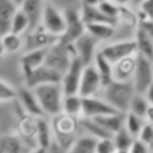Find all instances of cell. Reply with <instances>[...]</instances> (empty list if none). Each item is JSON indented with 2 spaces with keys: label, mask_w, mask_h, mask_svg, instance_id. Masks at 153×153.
Returning a JSON list of instances; mask_svg holds the SVG:
<instances>
[{
  "label": "cell",
  "mask_w": 153,
  "mask_h": 153,
  "mask_svg": "<svg viewBox=\"0 0 153 153\" xmlns=\"http://www.w3.org/2000/svg\"><path fill=\"white\" fill-rule=\"evenodd\" d=\"M81 118L71 116L68 114L61 112L50 120L54 141H56L65 149H69L73 142L79 136V129L81 127Z\"/></svg>",
  "instance_id": "1"
},
{
  "label": "cell",
  "mask_w": 153,
  "mask_h": 153,
  "mask_svg": "<svg viewBox=\"0 0 153 153\" xmlns=\"http://www.w3.org/2000/svg\"><path fill=\"white\" fill-rule=\"evenodd\" d=\"M18 94H19V88L14 87L13 84H11L6 79L1 78V81H0V100H1V103L17 100Z\"/></svg>",
  "instance_id": "34"
},
{
  "label": "cell",
  "mask_w": 153,
  "mask_h": 153,
  "mask_svg": "<svg viewBox=\"0 0 153 153\" xmlns=\"http://www.w3.org/2000/svg\"><path fill=\"white\" fill-rule=\"evenodd\" d=\"M145 96H146V98L148 99L149 104H152V105H153V84H152V85H151V87L147 90V92L145 93Z\"/></svg>",
  "instance_id": "45"
},
{
  "label": "cell",
  "mask_w": 153,
  "mask_h": 153,
  "mask_svg": "<svg viewBox=\"0 0 153 153\" xmlns=\"http://www.w3.org/2000/svg\"><path fill=\"white\" fill-rule=\"evenodd\" d=\"M33 92L41 104V108L47 117H54L62 112L65 91L61 82L48 84L33 88Z\"/></svg>",
  "instance_id": "2"
},
{
  "label": "cell",
  "mask_w": 153,
  "mask_h": 153,
  "mask_svg": "<svg viewBox=\"0 0 153 153\" xmlns=\"http://www.w3.org/2000/svg\"><path fill=\"white\" fill-rule=\"evenodd\" d=\"M82 20L85 24H91V23H110V24H117L115 20L110 19L106 17L98 6H81L80 8Z\"/></svg>",
  "instance_id": "27"
},
{
  "label": "cell",
  "mask_w": 153,
  "mask_h": 153,
  "mask_svg": "<svg viewBox=\"0 0 153 153\" xmlns=\"http://www.w3.org/2000/svg\"><path fill=\"white\" fill-rule=\"evenodd\" d=\"M104 130H106L110 135L114 136L117 131H120L122 128H124V114H110V115H104L93 118Z\"/></svg>",
  "instance_id": "22"
},
{
  "label": "cell",
  "mask_w": 153,
  "mask_h": 153,
  "mask_svg": "<svg viewBox=\"0 0 153 153\" xmlns=\"http://www.w3.org/2000/svg\"><path fill=\"white\" fill-rule=\"evenodd\" d=\"M63 12L66 16L67 27L60 39L67 44H73L79 37H81L86 32V24L82 20L79 8H68Z\"/></svg>",
  "instance_id": "8"
},
{
  "label": "cell",
  "mask_w": 153,
  "mask_h": 153,
  "mask_svg": "<svg viewBox=\"0 0 153 153\" xmlns=\"http://www.w3.org/2000/svg\"><path fill=\"white\" fill-rule=\"evenodd\" d=\"M47 153H67V149H65L63 147H61L56 141H53V143L48 148Z\"/></svg>",
  "instance_id": "42"
},
{
  "label": "cell",
  "mask_w": 153,
  "mask_h": 153,
  "mask_svg": "<svg viewBox=\"0 0 153 153\" xmlns=\"http://www.w3.org/2000/svg\"><path fill=\"white\" fill-rule=\"evenodd\" d=\"M86 31L91 36H93L97 41L104 42V41H109L115 36L116 25L110 23H91V24H86Z\"/></svg>",
  "instance_id": "24"
},
{
  "label": "cell",
  "mask_w": 153,
  "mask_h": 153,
  "mask_svg": "<svg viewBox=\"0 0 153 153\" xmlns=\"http://www.w3.org/2000/svg\"><path fill=\"white\" fill-rule=\"evenodd\" d=\"M98 7H99V10L106 16V17H109L110 19H112V20H115L116 23H117V17H118V14H120V8H121V6H118V5H116L114 1H111V0H103L99 5H98Z\"/></svg>",
  "instance_id": "35"
},
{
  "label": "cell",
  "mask_w": 153,
  "mask_h": 153,
  "mask_svg": "<svg viewBox=\"0 0 153 153\" xmlns=\"http://www.w3.org/2000/svg\"><path fill=\"white\" fill-rule=\"evenodd\" d=\"M151 149L153 151V142H152V145H151Z\"/></svg>",
  "instance_id": "49"
},
{
  "label": "cell",
  "mask_w": 153,
  "mask_h": 153,
  "mask_svg": "<svg viewBox=\"0 0 153 153\" xmlns=\"http://www.w3.org/2000/svg\"><path fill=\"white\" fill-rule=\"evenodd\" d=\"M51 1L55 6H57L60 10L65 11L68 8H81L82 6V0H49Z\"/></svg>",
  "instance_id": "38"
},
{
  "label": "cell",
  "mask_w": 153,
  "mask_h": 153,
  "mask_svg": "<svg viewBox=\"0 0 153 153\" xmlns=\"http://www.w3.org/2000/svg\"><path fill=\"white\" fill-rule=\"evenodd\" d=\"M137 29L142 30L145 33H147L149 37L153 38V19H149V18H139Z\"/></svg>",
  "instance_id": "41"
},
{
  "label": "cell",
  "mask_w": 153,
  "mask_h": 153,
  "mask_svg": "<svg viewBox=\"0 0 153 153\" xmlns=\"http://www.w3.org/2000/svg\"><path fill=\"white\" fill-rule=\"evenodd\" d=\"M99 51L111 63H116L126 57L134 56L137 54V47L135 38H126L115 42L106 43L99 47Z\"/></svg>",
  "instance_id": "6"
},
{
  "label": "cell",
  "mask_w": 153,
  "mask_h": 153,
  "mask_svg": "<svg viewBox=\"0 0 153 153\" xmlns=\"http://www.w3.org/2000/svg\"><path fill=\"white\" fill-rule=\"evenodd\" d=\"M1 55L5 54H16L19 50H22L25 45V41L22 35H17L13 32H8L6 35L1 36Z\"/></svg>",
  "instance_id": "25"
},
{
  "label": "cell",
  "mask_w": 153,
  "mask_h": 153,
  "mask_svg": "<svg viewBox=\"0 0 153 153\" xmlns=\"http://www.w3.org/2000/svg\"><path fill=\"white\" fill-rule=\"evenodd\" d=\"M18 103L22 108L23 111H25L29 115H32L35 117H47L41 108V104L33 92V90L23 86L19 88V94H18Z\"/></svg>",
  "instance_id": "17"
},
{
  "label": "cell",
  "mask_w": 153,
  "mask_h": 153,
  "mask_svg": "<svg viewBox=\"0 0 153 153\" xmlns=\"http://www.w3.org/2000/svg\"><path fill=\"white\" fill-rule=\"evenodd\" d=\"M84 68H85V65L82 63V61L78 56H74L71 62V66L63 74L62 81H61V85L63 87L66 96L67 94H78Z\"/></svg>",
  "instance_id": "11"
},
{
  "label": "cell",
  "mask_w": 153,
  "mask_h": 153,
  "mask_svg": "<svg viewBox=\"0 0 153 153\" xmlns=\"http://www.w3.org/2000/svg\"><path fill=\"white\" fill-rule=\"evenodd\" d=\"M30 30H31V20L26 14V12L22 7H19V10L17 11V13L12 19L11 32L23 36V33L29 32Z\"/></svg>",
  "instance_id": "30"
},
{
  "label": "cell",
  "mask_w": 153,
  "mask_h": 153,
  "mask_svg": "<svg viewBox=\"0 0 153 153\" xmlns=\"http://www.w3.org/2000/svg\"><path fill=\"white\" fill-rule=\"evenodd\" d=\"M118 6H131L134 5V0H111Z\"/></svg>",
  "instance_id": "43"
},
{
  "label": "cell",
  "mask_w": 153,
  "mask_h": 153,
  "mask_svg": "<svg viewBox=\"0 0 153 153\" xmlns=\"http://www.w3.org/2000/svg\"><path fill=\"white\" fill-rule=\"evenodd\" d=\"M37 128L38 117H35L23 111L18 120V133L35 152L37 151Z\"/></svg>",
  "instance_id": "14"
},
{
  "label": "cell",
  "mask_w": 153,
  "mask_h": 153,
  "mask_svg": "<svg viewBox=\"0 0 153 153\" xmlns=\"http://www.w3.org/2000/svg\"><path fill=\"white\" fill-rule=\"evenodd\" d=\"M14 0H0V32L1 36L11 32V24L14 14L19 10Z\"/></svg>",
  "instance_id": "21"
},
{
  "label": "cell",
  "mask_w": 153,
  "mask_h": 153,
  "mask_svg": "<svg viewBox=\"0 0 153 153\" xmlns=\"http://www.w3.org/2000/svg\"><path fill=\"white\" fill-rule=\"evenodd\" d=\"M141 1H142V0H134V6L136 7V6H137V5H139Z\"/></svg>",
  "instance_id": "46"
},
{
  "label": "cell",
  "mask_w": 153,
  "mask_h": 153,
  "mask_svg": "<svg viewBox=\"0 0 153 153\" xmlns=\"http://www.w3.org/2000/svg\"><path fill=\"white\" fill-rule=\"evenodd\" d=\"M100 88H103V84L94 65L92 63V65L85 66L78 94L82 98L93 97V96H97Z\"/></svg>",
  "instance_id": "13"
},
{
  "label": "cell",
  "mask_w": 153,
  "mask_h": 153,
  "mask_svg": "<svg viewBox=\"0 0 153 153\" xmlns=\"http://www.w3.org/2000/svg\"><path fill=\"white\" fill-rule=\"evenodd\" d=\"M35 153H36V152H35Z\"/></svg>",
  "instance_id": "51"
},
{
  "label": "cell",
  "mask_w": 153,
  "mask_h": 153,
  "mask_svg": "<svg viewBox=\"0 0 153 153\" xmlns=\"http://www.w3.org/2000/svg\"><path fill=\"white\" fill-rule=\"evenodd\" d=\"M62 74L55 69H53L51 67L47 66L45 63L41 67H38L37 69H35L33 72H31L30 74L24 76V86L33 90L36 87L43 86V85H48V84H57L62 81Z\"/></svg>",
  "instance_id": "9"
},
{
  "label": "cell",
  "mask_w": 153,
  "mask_h": 153,
  "mask_svg": "<svg viewBox=\"0 0 153 153\" xmlns=\"http://www.w3.org/2000/svg\"><path fill=\"white\" fill-rule=\"evenodd\" d=\"M136 93L133 82L112 81L103 87V98L120 114H127L130 108L131 99Z\"/></svg>",
  "instance_id": "3"
},
{
  "label": "cell",
  "mask_w": 153,
  "mask_h": 153,
  "mask_svg": "<svg viewBox=\"0 0 153 153\" xmlns=\"http://www.w3.org/2000/svg\"><path fill=\"white\" fill-rule=\"evenodd\" d=\"M131 82L136 93L145 94L153 84V61L136 54V67Z\"/></svg>",
  "instance_id": "7"
},
{
  "label": "cell",
  "mask_w": 153,
  "mask_h": 153,
  "mask_svg": "<svg viewBox=\"0 0 153 153\" xmlns=\"http://www.w3.org/2000/svg\"><path fill=\"white\" fill-rule=\"evenodd\" d=\"M146 120L137 116V115H134L131 112H127L124 115V128L134 136V137H137L139 134L141 133L143 126L146 124Z\"/></svg>",
  "instance_id": "31"
},
{
  "label": "cell",
  "mask_w": 153,
  "mask_h": 153,
  "mask_svg": "<svg viewBox=\"0 0 153 153\" xmlns=\"http://www.w3.org/2000/svg\"><path fill=\"white\" fill-rule=\"evenodd\" d=\"M59 39L60 37L51 35L39 25L36 29H32L29 32H26V36L24 38V51L33 49H48L51 45H54Z\"/></svg>",
  "instance_id": "12"
},
{
  "label": "cell",
  "mask_w": 153,
  "mask_h": 153,
  "mask_svg": "<svg viewBox=\"0 0 153 153\" xmlns=\"http://www.w3.org/2000/svg\"><path fill=\"white\" fill-rule=\"evenodd\" d=\"M14 1H16V2H17L19 6H20V5H22V2H23V0H14Z\"/></svg>",
  "instance_id": "47"
},
{
  "label": "cell",
  "mask_w": 153,
  "mask_h": 153,
  "mask_svg": "<svg viewBox=\"0 0 153 153\" xmlns=\"http://www.w3.org/2000/svg\"><path fill=\"white\" fill-rule=\"evenodd\" d=\"M39 25L51 35L61 37L67 27L65 12L60 10L57 6H55L51 1L47 0L44 4Z\"/></svg>",
  "instance_id": "5"
},
{
  "label": "cell",
  "mask_w": 153,
  "mask_h": 153,
  "mask_svg": "<svg viewBox=\"0 0 153 153\" xmlns=\"http://www.w3.org/2000/svg\"><path fill=\"white\" fill-rule=\"evenodd\" d=\"M146 121L148 123H152L153 124V105L151 104L148 110H147V114H146Z\"/></svg>",
  "instance_id": "44"
},
{
  "label": "cell",
  "mask_w": 153,
  "mask_h": 153,
  "mask_svg": "<svg viewBox=\"0 0 153 153\" xmlns=\"http://www.w3.org/2000/svg\"><path fill=\"white\" fill-rule=\"evenodd\" d=\"M99 43H100L99 41H97L93 36H91L86 31L81 37H79L73 43L75 56H78L85 66L92 65L99 50Z\"/></svg>",
  "instance_id": "10"
},
{
  "label": "cell",
  "mask_w": 153,
  "mask_h": 153,
  "mask_svg": "<svg viewBox=\"0 0 153 153\" xmlns=\"http://www.w3.org/2000/svg\"><path fill=\"white\" fill-rule=\"evenodd\" d=\"M36 140H37L36 153H47L48 148L54 141L51 124L47 120V117H38V128H37Z\"/></svg>",
  "instance_id": "20"
},
{
  "label": "cell",
  "mask_w": 153,
  "mask_h": 153,
  "mask_svg": "<svg viewBox=\"0 0 153 153\" xmlns=\"http://www.w3.org/2000/svg\"><path fill=\"white\" fill-rule=\"evenodd\" d=\"M112 139H114L117 151H129V148L131 147V145L136 137H134L126 128H122L120 131L114 134Z\"/></svg>",
  "instance_id": "33"
},
{
  "label": "cell",
  "mask_w": 153,
  "mask_h": 153,
  "mask_svg": "<svg viewBox=\"0 0 153 153\" xmlns=\"http://www.w3.org/2000/svg\"><path fill=\"white\" fill-rule=\"evenodd\" d=\"M134 38L137 47V54L153 61V38L149 37L147 33H145L140 29L135 30Z\"/></svg>",
  "instance_id": "28"
},
{
  "label": "cell",
  "mask_w": 153,
  "mask_h": 153,
  "mask_svg": "<svg viewBox=\"0 0 153 153\" xmlns=\"http://www.w3.org/2000/svg\"><path fill=\"white\" fill-rule=\"evenodd\" d=\"M152 153H153V151H152Z\"/></svg>",
  "instance_id": "50"
},
{
  "label": "cell",
  "mask_w": 153,
  "mask_h": 153,
  "mask_svg": "<svg viewBox=\"0 0 153 153\" xmlns=\"http://www.w3.org/2000/svg\"><path fill=\"white\" fill-rule=\"evenodd\" d=\"M117 153H129V151H117Z\"/></svg>",
  "instance_id": "48"
},
{
  "label": "cell",
  "mask_w": 153,
  "mask_h": 153,
  "mask_svg": "<svg viewBox=\"0 0 153 153\" xmlns=\"http://www.w3.org/2000/svg\"><path fill=\"white\" fill-rule=\"evenodd\" d=\"M48 49H33L23 53L20 57V69L23 76L30 74L31 72H33L35 69H37L38 67L45 63Z\"/></svg>",
  "instance_id": "18"
},
{
  "label": "cell",
  "mask_w": 153,
  "mask_h": 153,
  "mask_svg": "<svg viewBox=\"0 0 153 153\" xmlns=\"http://www.w3.org/2000/svg\"><path fill=\"white\" fill-rule=\"evenodd\" d=\"M97 141L98 139L88 134L79 135L73 145L69 147L67 153H96Z\"/></svg>",
  "instance_id": "26"
},
{
  "label": "cell",
  "mask_w": 153,
  "mask_h": 153,
  "mask_svg": "<svg viewBox=\"0 0 153 153\" xmlns=\"http://www.w3.org/2000/svg\"><path fill=\"white\" fill-rule=\"evenodd\" d=\"M136 139H140L141 141H143L145 143H147L149 147L153 142V124L146 122V124L143 126L141 133L139 134V136Z\"/></svg>",
  "instance_id": "39"
},
{
  "label": "cell",
  "mask_w": 153,
  "mask_h": 153,
  "mask_svg": "<svg viewBox=\"0 0 153 153\" xmlns=\"http://www.w3.org/2000/svg\"><path fill=\"white\" fill-rule=\"evenodd\" d=\"M82 97L79 94H67L63 99V109L62 112L68 114L71 116L82 118Z\"/></svg>",
  "instance_id": "29"
},
{
  "label": "cell",
  "mask_w": 153,
  "mask_h": 153,
  "mask_svg": "<svg viewBox=\"0 0 153 153\" xmlns=\"http://www.w3.org/2000/svg\"><path fill=\"white\" fill-rule=\"evenodd\" d=\"M136 67V55L126 57L114 63V80L121 82H131Z\"/></svg>",
  "instance_id": "19"
},
{
  "label": "cell",
  "mask_w": 153,
  "mask_h": 153,
  "mask_svg": "<svg viewBox=\"0 0 153 153\" xmlns=\"http://www.w3.org/2000/svg\"><path fill=\"white\" fill-rule=\"evenodd\" d=\"M129 153H152V149L140 139H135L131 147L129 148Z\"/></svg>",
  "instance_id": "40"
},
{
  "label": "cell",
  "mask_w": 153,
  "mask_h": 153,
  "mask_svg": "<svg viewBox=\"0 0 153 153\" xmlns=\"http://www.w3.org/2000/svg\"><path fill=\"white\" fill-rule=\"evenodd\" d=\"M96 153H117V148L115 146L112 137H104L97 141Z\"/></svg>",
  "instance_id": "36"
},
{
  "label": "cell",
  "mask_w": 153,
  "mask_h": 153,
  "mask_svg": "<svg viewBox=\"0 0 153 153\" xmlns=\"http://www.w3.org/2000/svg\"><path fill=\"white\" fill-rule=\"evenodd\" d=\"M75 56L73 44H67L59 39L54 45L48 49L45 65L51 67L53 69L60 72L62 75L66 73L73 57Z\"/></svg>",
  "instance_id": "4"
},
{
  "label": "cell",
  "mask_w": 153,
  "mask_h": 153,
  "mask_svg": "<svg viewBox=\"0 0 153 153\" xmlns=\"http://www.w3.org/2000/svg\"><path fill=\"white\" fill-rule=\"evenodd\" d=\"M0 153H35V151L17 131L1 135Z\"/></svg>",
  "instance_id": "16"
},
{
  "label": "cell",
  "mask_w": 153,
  "mask_h": 153,
  "mask_svg": "<svg viewBox=\"0 0 153 153\" xmlns=\"http://www.w3.org/2000/svg\"><path fill=\"white\" fill-rule=\"evenodd\" d=\"M139 18H149L153 19V0H142L137 6Z\"/></svg>",
  "instance_id": "37"
},
{
  "label": "cell",
  "mask_w": 153,
  "mask_h": 153,
  "mask_svg": "<svg viewBox=\"0 0 153 153\" xmlns=\"http://www.w3.org/2000/svg\"><path fill=\"white\" fill-rule=\"evenodd\" d=\"M93 65L97 68V72L102 79L103 87L108 86L114 81V63H111L106 57H104V55H102L99 50L94 57Z\"/></svg>",
  "instance_id": "23"
},
{
  "label": "cell",
  "mask_w": 153,
  "mask_h": 153,
  "mask_svg": "<svg viewBox=\"0 0 153 153\" xmlns=\"http://www.w3.org/2000/svg\"><path fill=\"white\" fill-rule=\"evenodd\" d=\"M149 102L148 99L146 98L145 94L142 93H135L133 99H131V103H130V108H129V111L128 112H131L134 115H137L142 118L146 120V114H147V110L149 108Z\"/></svg>",
  "instance_id": "32"
},
{
  "label": "cell",
  "mask_w": 153,
  "mask_h": 153,
  "mask_svg": "<svg viewBox=\"0 0 153 153\" xmlns=\"http://www.w3.org/2000/svg\"><path fill=\"white\" fill-rule=\"evenodd\" d=\"M82 118H96L99 116L117 112L104 98H99L97 96L82 98Z\"/></svg>",
  "instance_id": "15"
}]
</instances>
